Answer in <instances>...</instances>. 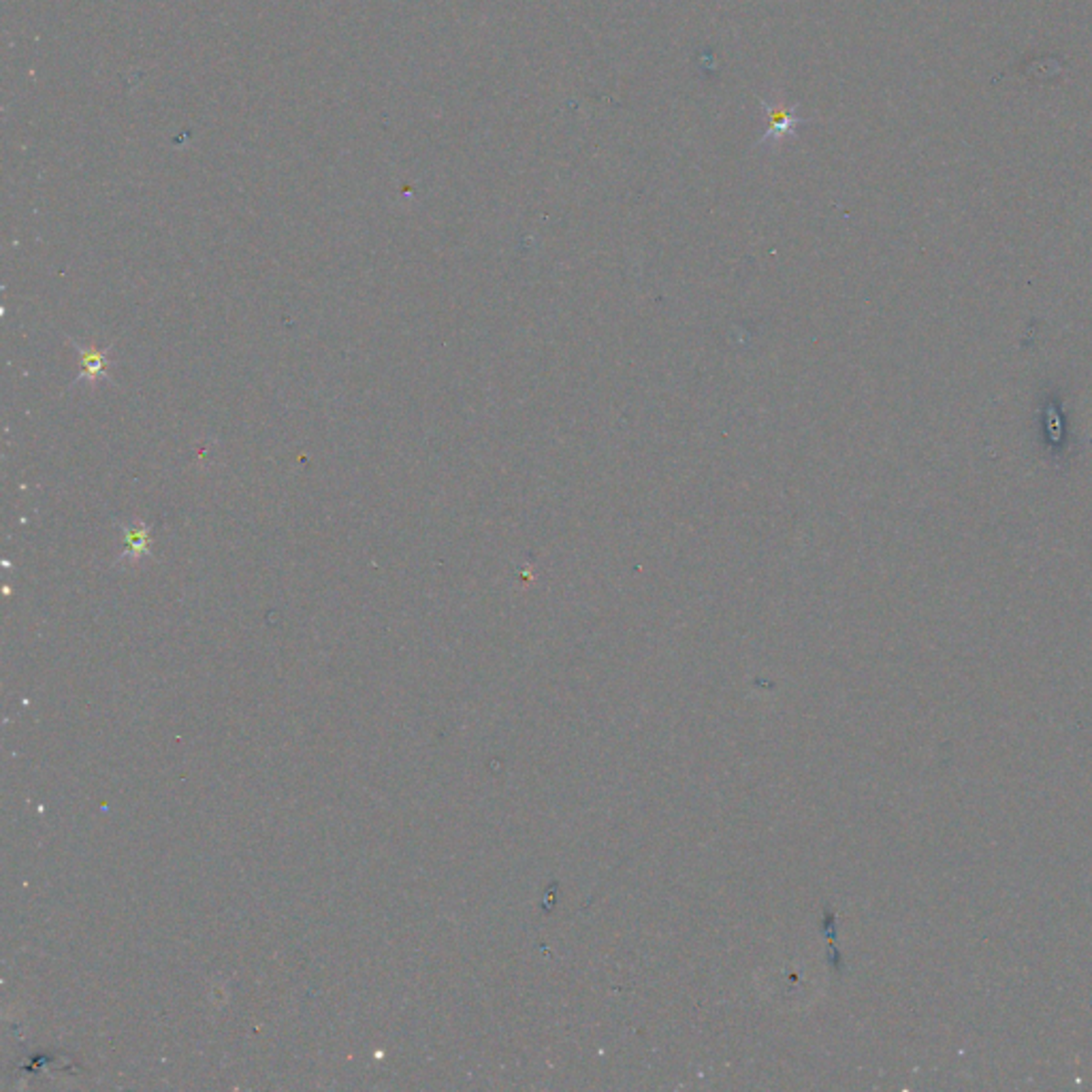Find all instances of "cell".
<instances>
[{
  "label": "cell",
  "instance_id": "cell-3",
  "mask_svg": "<svg viewBox=\"0 0 1092 1092\" xmlns=\"http://www.w3.org/2000/svg\"><path fill=\"white\" fill-rule=\"evenodd\" d=\"M770 111V124H773V129H770L768 135H784V132L794 126L796 122V118L792 116L790 111H784V109H768Z\"/></svg>",
  "mask_w": 1092,
  "mask_h": 1092
},
{
  "label": "cell",
  "instance_id": "cell-1",
  "mask_svg": "<svg viewBox=\"0 0 1092 1092\" xmlns=\"http://www.w3.org/2000/svg\"><path fill=\"white\" fill-rule=\"evenodd\" d=\"M71 344L78 348L79 355V376L78 382L88 380L90 384H97L99 380H109V350L97 348V346H81L71 339Z\"/></svg>",
  "mask_w": 1092,
  "mask_h": 1092
},
{
  "label": "cell",
  "instance_id": "cell-2",
  "mask_svg": "<svg viewBox=\"0 0 1092 1092\" xmlns=\"http://www.w3.org/2000/svg\"><path fill=\"white\" fill-rule=\"evenodd\" d=\"M150 540L151 527L145 521H135L124 527V553L120 555V561H139L145 557L150 553Z\"/></svg>",
  "mask_w": 1092,
  "mask_h": 1092
}]
</instances>
